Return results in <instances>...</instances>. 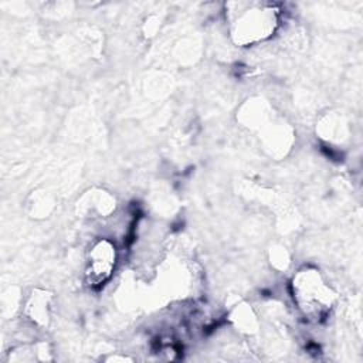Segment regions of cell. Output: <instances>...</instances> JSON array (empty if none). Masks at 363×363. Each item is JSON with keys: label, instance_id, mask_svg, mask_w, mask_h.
<instances>
[{"label": "cell", "instance_id": "6da1fadb", "mask_svg": "<svg viewBox=\"0 0 363 363\" xmlns=\"http://www.w3.org/2000/svg\"><path fill=\"white\" fill-rule=\"evenodd\" d=\"M294 299L309 319H322L330 309L332 294L316 271H302L294 279Z\"/></svg>", "mask_w": 363, "mask_h": 363}, {"label": "cell", "instance_id": "7a4b0ae2", "mask_svg": "<svg viewBox=\"0 0 363 363\" xmlns=\"http://www.w3.org/2000/svg\"><path fill=\"white\" fill-rule=\"evenodd\" d=\"M277 24V11L272 6L254 4L237 16L233 23V35L240 44H252L268 38Z\"/></svg>", "mask_w": 363, "mask_h": 363}, {"label": "cell", "instance_id": "3957f363", "mask_svg": "<svg viewBox=\"0 0 363 363\" xmlns=\"http://www.w3.org/2000/svg\"><path fill=\"white\" fill-rule=\"evenodd\" d=\"M116 264V248L108 240H99L88 252L86 281L91 286L104 285L112 275Z\"/></svg>", "mask_w": 363, "mask_h": 363}]
</instances>
